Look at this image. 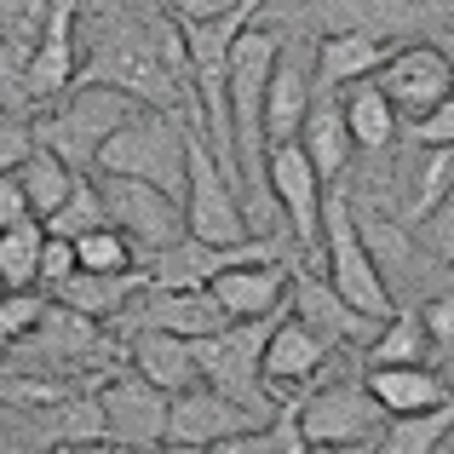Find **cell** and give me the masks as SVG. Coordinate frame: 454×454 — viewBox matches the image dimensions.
<instances>
[{
	"mask_svg": "<svg viewBox=\"0 0 454 454\" xmlns=\"http://www.w3.org/2000/svg\"><path fill=\"white\" fill-rule=\"evenodd\" d=\"M75 41L81 69L75 81L115 87L138 98L145 110H173L196 121V92H190V52L178 18L155 0H81L75 6Z\"/></svg>",
	"mask_w": 454,
	"mask_h": 454,
	"instance_id": "1",
	"label": "cell"
},
{
	"mask_svg": "<svg viewBox=\"0 0 454 454\" xmlns=\"http://www.w3.org/2000/svg\"><path fill=\"white\" fill-rule=\"evenodd\" d=\"M133 110H145V104L127 98V92H115V87L75 81V87L58 92L52 104H41V110L29 115V127H35V145H46L52 155H64L75 173H92V155H98V145Z\"/></svg>",
	"mask_w": 454,
	"mask_h": 454,
	"instance_id": "2",
	"label": "cell"
},
{
	"mask_svg": "<svg viewBox=\"0 0 454 454\" xmlns=\"http://www.w3.org/2000/svg\"><path fill=\"white\" fill-rule=\"evenodd\" d=\"M178 207H184V236H196V242L236 247L254 236L242 178L213 155L196 121H190V138H184V196H178Z\"/></svg>",
	"mask_w": 454,
	"mask_h": 454,
	"instance_id": "3",
	"label": "cell"
},
{
	"mask_svg": "<svg viewBox=\"0 0 454 454\" xmlns=\"http://www.w3.org/2000/svg\"><path fill=\"white\" fill-rule=\"evenodd\" d=\"M184 138L190 121L173 110H133L92 155V173L110 178H145L167 196H184Z\"/></svg>",
	"mask_w": 454,
	"mask_h": 454,
	"instance_id": "4",
	"label": "cell"
},
{
	"mask_svg": "<svg viewBox=\"0 0 454 454\" xmlns=\"http://www.w3.org/2000/svg\"><path fill=\"white\" fill-rule=\"evenodd\" d=\"M294 414H300V432L310 449L333 443V449H374L380 426H386V409L374 403L363 368H340L333 380H317L294 397Z\"/></svg>",
	"mask_w": 454,
	"mask_h": 454,
	"instance_id": "5",
	"label": "cell"
},
{
	"mask_svg": "<svg viewBox=\"0 0 454 454\" xmlns=\"http://www.w3.org/2000/svg\"><path fill=\"white\" fill-rule=\"evenodd\" d=\"M322 282H328L340 300H351L363 317L386 322L397 300H391V288L380 282L374 259H368L363 236H356V213H351V196L345 190H322Z\"/></svg>",
	"mask_w": 454,
	"mask_h": 454,
	"instance_id": "6",
	"label": "cell"
},
{
	"mask_svg": "<svg viewBox=\"0 0 454 454\" xmlns=\"http://www.w3.org/2000/svg\"><path fill=\"white\" fill-rule=\"evenodd\" d=\"M270 322H277V317H259V322H224L219 333H201V340H190L201 380H207L213 391H224V397H236L242 409H254V414H277V403H270L265 380H259V356H265V333H270Z\"/></svg>",
	"mask_w": 454,
	"mask_h": 454,
	"instance_id": "7",
	"label": "cell"
},
{
	"mask_svg": "<svg viewBox=\"0 0 454 454\" xmlns=\"http://www.w3.org/2000/svg\"><path fill=\"white\" fill-rule=\"evenodd\" d=\"M265 184H270V201H277L282 224H288L294 259L310 265V270H322V190L328 184H322L317 167L305 161L300 138L265 150Z\"/></svg>",
	"mask_w": 454,
	"mask_h": 454,
	"instance_id": "8",
	"label": "cell"
},
{
	"mask_svg": "<svg viewBox=\"0 0 454 454\" xmlns=\"http://www.w3.org/2000/svg\"><path fill=\"white\" fill-rule=\"evenodd\" d=\"M92 178H98L104 219L133 242L138 265L184 236V207H178V196H167L161 184H145V178H110V173H92Z\"/></svg>",
	"mask_w": 454,
	"mask_h": 454,
	"instance_id": "9",
	"label": "cell"
},
{
	"mask_svg": "<svg viewBox=\"0 0 454 454\" xmlns=\"http://www.w3.org/2000/svg\"><path fill=\"white\" fill-rule=\"evenodd\" d=\"M368 81L391 98V110H397L403 121H414V115H426L432 104H443L454 92V58L437 41H397L391 58Z\"/></svg>",
	"mask_w": 454,
	"mask_h": 454,
	"instance_id": "10",
	"label": "cell"
},
{
	"mask_svg": "<svg viewBox=\"0 0 454 454\" xmlns=\"http://www.w3.org/2000/svg\"><path fill=\"white\" fill-rule=\"evenodd\" d=\"M333 351H340V345H328L317 328H305L294 310L288 317L277 310V322H270V333H265V356H259V380H265L270 403H294L305 386H317V380L328 374Z\"/></svg>",
	"mask_w": 454,
	"mask_h": 454,
	"instance_id": "11",
	"label": "cell"
},
{
	"mask_svg": "<svg viewBox=\"0 0 454 454\" xmlns=\"http://www.w3.org/2000/svg\"><path fill=\"white\" fill-rule=\"evenodd\" d=\"M300 259L288 254H247V259H231L224 270L207 277V294L219 300V310L231 322H259V317H277L288 310V277Z\"/></svg>",
	"mask_w": 454,
	"mask_h": 454,
	"instance_id": "12",
	"label": "cell"
},
{
	"mask_svg": "<svg viewBox=\"0 0 454 454\" xmlns=\"http://www.w3.org/2000/svg\"><path fill=\"white\" fill-rule=\"evenodd\" d=\"M98 409H104V443L145 454L155 443H167V391H155L138 374H110L98 386Z\"/></svg>",
	"mask_w": 454,
	"mask_h": 454,
	"instance_id": "13",
	"label": "cell"
},
{
	"mask_svg": "<svg viewBox=\"0 0 454 454\" xmlns=\"http://www.w3.org/2000/svg\"><path fill=\"white\" fill-rule=\"evenodd\" d=\"M259 420H270V414L242 409L236 397L213 391L207 380L167 397V443H184V449H219V443H231L236 432H247V426H259Z\"/></svg>",
	"mask_w": 454,
	"mask_h": 454,
	"instance_id": "14",
	"label": "cell"
},
{
	"mask_svg": "<svg viewBox=\"0 0 454 454\" xmlns=\"http://www.w3.org/2000/svg\"><path fill=\"white\" fill-rule=\"evenodd\" d=\"M224 310L219 300L207 294V282L201 288H138L133 300H127V310L115 317V328H161V333H184V340H201V333H219L224 328Z\"/></svg>",
	"mask_w": 454,
	"mask_h": 454,
	"instance_id": "15",
	"label": "cell"
},
{
	"mask_svg": "<svg viewBox=\"0 0 454 454\" xmlns=\"http://www.w3.org/2000/svg\"><path fill=\"white\" fill-rule=\"evenodd\" d=\"M288 310L305 322V328H317L328 345H340V351H363V345L380 333L374 317H363L351 300H340V294L322 282V270H310V265H300L288 277Z\"/></svg>",
	"mask_w": 454,
	"mask_h": 454,
	"instance_id": "16",
	"label": "cell"
},
{
	"mask_svg": "<svg viewBox=\"0 0 454 454\" xmlns=\"http://www.w3.org/2000/svg\"><path fill=\"white\" fill-rule=\"evenodd\" d=\"M23 432H29V443L41 449H75V443H104V409H98V391H64V397L41 403V409L18 414Z\"/></svg>",
	"mask_w": 454,
	"mask_h": 454,
	"instance_id": "17",
	"label": "cell"
},
{
	"mask_svg": "<svg viewBox=\"0 0 454 454\" xmlns=\"http://www.w3.org/2000/svg\"><path fill=\"white\" fill-rule=\"evenodd\" d=\"M449 184H454V150H443V145H414L409 150V167L391 178V190H397L391 219L409 224V231H414V224H426V213L449 196Z\"/></svg>",
	"mask_w": 454,
	"mask_h": 454,
	"instance_id": "18",
	"label": "cell"
},
{
	"mask_svg": "<svg viewBox=\"0 0 454 454\" xmlns=\"http://www.w3.org/2000/svg\"><path fill=\"white\" fill-rule=\"evenodd\" d=\"M300 150L305 161L317 167L322 184H340L345 167H351V133H345V115H340V87H317L310 92V110L300 121Z\"/></svg>",
	"mask_w": 454,
	"mask_h": 454,
	"instance_id": "19",
	"label": "cell"
},
{
	"mask_svg": "<svg viewBox=\"0 0 454 454\" xmlns=\"http://www.w3.org/2000/svg\"><path fill=\"white\" fill-rule=\"evenodd\" d=\"M127 363H133L138 380H150L155 391H190L201 386V368H196V351H190L184 333H161V328H133L127 333Z\"/></svg>",
	"mask_w": 454,
	"mask_h": 454,
	"instance_id": "20",
	"label": "cell"
},
{
	"mask_svg": "<svg viewBox=\"0 0 454 454\" xmlns=\"http://www.w3.org/2000/svg\"><path fill=\"white\" fill-rule=\"evenodd\" d=\"M363 380L386 414H420L454 397V386L437 363H380V368H363Z\"/></svg>",
	"mask_w": 454,
	"mask_h": 454,
	"instance_id": "21",
	"label": "cell"
},
{
	"mask_svg": "<svg viewBox=\"0 0 454 454\" xmlns=\"http://www.w3.org/2000/svg\"><path fill=\"white\" fill-rule=\"evenodd\" d=\"M310 92H317V81H310L305 58H294L288 46H282L277 64H270V81H265V150L300 138V121H305V110H310Z\"/></svg>",
	"mask_w": 454,
	"mask_h": 454,
	"instance_id": "22",
	"label": "cell"
},
{
	"mask_svg": "<svg viewBox=\"0 0 454 454\" xmlns=\"http://www.w3.org/2000/svg\"><path fill=\"white\" fill-rule=\"evenodd\" d=\"M386 35L374 29H328L317 41V87H351V81H368L380 64L391 58Z\"/></svg>",
	"mask_w": 454,
	"mask_h": 454,
	"instance_id": "23",
	"label": "cell"
},
{
	"mask_svg": "<svg viewBox=\"0 0 454 454\" xmlns=\"http://www.w3.org/2000/svg\"><path fill=\"white\" fill-rule=\"evenodd\" d=\"M138 288H150L145 265H138V270H115V277H98V270H69V277L58 282V288L46 294V300H58V305L81 310V317H92V322H115Z\"/></svg>",
	"mask_w": 454,
	"mask_h": 454,
	"instance_id": "24",
	"label": "cell"
},
{
	"mask_svg": "<svg viewBox=\"0 0 454 454\" xmlns=\"http://www.w3.org/2000/svg\"><path fill=\"white\" fill-rule=\"evenodd\" d=\"M340 115H345V133H351V150H363V155H386L403 138V115L391 110V98L374 81L340 87Z\"/></svg>",
	"mask_w": 454,
	"mask_h": 454,
	"instance_id": "25",
	"label": "cell"
},
{
	"mask_svg": "<svg viewBox=\"0 0 454 454\" xmlns=\"http://www.w3.org/2000/svg\"><path fill=\"white\" fill-rule=\"evenodd\" d=\"M449 437H454V397L420 414H386L374 454H443Z\"/></svg>",
	"mask_w": 454,
	"mask_h": 454,
	"instance_id": "26",
	"label": "cell"
},
{
	"mask_svg": "<svg viewBox=\"0 0 454 454\" xmlns=\"http://www.w3.org/2000/svg\"><path fill=\"white\" fill-rule=\"evenodd\" d=\"M75 178H81L75 167H69L64 155H52L46 145H35V150L18 161V184H23V201H29L35 219H46V213H52L58 201L69 196V190H75Z\"/></svg>",
	"mask_w": 454,
	"mask_h": 454,
	"instance_id": "27",
	"label": "cell"
},
{
	"mask_svg": "<svg viewBox=\"0 0 454 454\" xmlns=\"http://www.w3.org/2000/svg\"><path fill=\"white\" fill-rule=\"evenodd\" d=\"M380 363H437V351H432V340H426L414 310H391L380 322V333L363 345V368H380Z\"/></svg>",
	"mask_w": 454,
	"mask_h": 454,
	"instance_id": "28",
	"label": "cell"
},
{
	"mask_svg": "<svg viewBox=\"0 0 454 454\" xmlns=\"http://www.w3.org/2000/svg\"><path fill=\"white\" fill-rule=\"evenodd\" d=\"M219 454H310V443H305V432H300L294 403H277V414H270V420L236 432L231 443H219Z\"/></svg>",
	"mask_w": 454,
	"mask_h": 454,
	"instance_id": "29",
	"label": "cell"
},
{
	"mask_svg": "<svg viewBox=\"0 0 454 454\" xmlns=\"http://www.w3.org/2000/svg\"><path fill=\"white\" fill-rule=\"evenodd\" d=\"M41 242H46V224L41 219H18V224L0 231V277H6V288H35Z\"/></svg>",
	"mask_w": 454,
	"mask_h": 454,
	"instance_id": "30",
	"label": "cell"
},
{
	"mask_svg": "<svg viewBox=\"0 0 454 454\" xmlns=\"http://www.w3.org/2000/svg\"><path fill=\"white\" fill-rule=\"evenodd\" d=\"M41 224H46V236H87V231H98V224H110L104 219V201H98V178L81 173L75 190H69Z\"/></svg>",
	"mask_w": 454,
	"mask_h": 454,
	"instance_id": "31",
	"label": "cell"
},
{
	"mask_svg": "<svg viewBox=\"0 0 454 454\" xmlns=\"http://www.w3.org/2000/svg\"><path fill=\"white\" fill-rule=\"evenodd\" d=\"M75 247V270H98V277H115V270H138V254L115 224H98L87 236H69Z\"/></svg>",
	"mask_w": 454,
	"mask_h": 454,
	"instance_id": "32",
	"label": "cell"
},
{
	"mask_svg": "<svg viewBox=\"0 0 454 454\" xmlns=\"http://www.w3.org/2000/svg\"><path fill=\"white\" fill-rule=\"evenodd\" d=\"M409 310L420 317L432 351H437V356H454V282H449V288H437V294H426V300L409 305Z\"/></svg>",
	"mask_w": 454,
	"mask_h": 454,
	"instance_id": "33",
	"label": "cell"
},
{
	"mask_svg": "<svg viewBox=\"0 0 454 454\" xmlns=\"http://www.w3.org/2000/svg\"><path fill=\"white\" fill-rule=\"evenodd\" d=\"M409 145H443V150H454V92L443 104H432L426 115H414V121H409Z\"/></svg>",
	"mask_w": 454,
	"mask_h": 454,
	"instance_id": "34",
	"label": "cell"
},
{
	"mask_svg": "<svg viewBox=\"0 0 454 454\" xmlns=\"http://www.w3.org/2000/svg\"><path fill=\"white\" fill-rule=\"evenodd\" d=\"M414 231H420V242L432 247L437 259H454V184H449V196L426 213V224H414Z\"/></svg>",
	"mask_w": 454,
	"mask_h": 454,
	"instance_id": "35",
	"label": "cell"
},
{
	"mask_svg": "<svg viewBox=\"0 0 454 454\" xmlns=\"http://www.w3.org/2000/svg\"><path fill=\"white\" fill-rule=\"evenodd\" d=\"M69 270H75V247H69V236H46V242H41V270H35V288L52 294Z\"/></svg>",
	"mask_w": 454,
	"mask_h": 454,
	"instance_id": "36",
	"label": "cell"
},
{
	"mask_svg": "<svg viewBox=\"0 0 454 454\" xmlns=\"http://www.w3.org/2000/svg\"><path fill=\"white\" fill-rule=\"evenodd\" d=\"M35 150L29 115H0V173H18V161Z\"/></svg>",
	"mask_w": 454,
	"mask_h": 454,
	"instance_id": "37",
	"label": "cell"
},
{
	"mask_svg": "<svg viewBox=\"0 0 454 454\" xmlns=\"http://www.w3.org/2000/svg\"><path fill=\"white\" fill-rule=\"evenodd\" d=\"M18 219H35V213H29V201H23L18 173H0V231H6V224H18Z\"/></svg>",
	"mask_w": 454,
	"mask_h": 454,
	"instance_id": "38",
	"label": "cell"
},
{
	"mask_svg": "<svg viewBox=\"0 0 454 454\" xmlns=\"http://www.w3.org/2000/svg\"><path fill=\"white\" fill-rule=\"evenodd\" d=\"M127 454V449H121ZM145 454H219V449H184V443H155V449H145Z\"/></svg>",
	"mask_w": 454,
	"mask_h": 454,
	"instance_id": "39",
	"label": "cell"
},
{
	"mask_svg": "<svg viewBox=\"0 0 454 454\" xmlns=\"http://www.w3.org/2000/svg\"><path fill=\"white\" fill-rule=\"evenodd\" d=\"M58 454H121L115 443H75V449H58Z\"/></svg>",
	"mask_w": 454,
	"mask_h": 454,
	"instance_id": "40",
	"label": "cell"
},
{
	"mask_svg": "<svg viewBox=\"0 0 454 454\" xmlns=\"http://www.w3.org/2000/svg\"><path fill=\"white\" fill-rule=\"evenodd\" d=\"M310 454H368V449H333V443H322V449H310Z\"/></svg>",
	"mask_w": 454,
	"mask_h": 454,
	"instance_id": "41",
	"label": "cell"
},
{
	"mask_svg": "<svg viewBox=\"0 0 454 454\" xmlns=\"http://www.w3.org/2000/svg\"><path fill=\"white\" fill-rule=\"evenodd\" d=\"M23 6H29V12H35V18H41V6H46V0H23Z\"/></svg>",
	"mask_w": 454,
	"mask_h": 454,
	"instance_id": "42",
	"label": "cell"
},
{
	"mask_svg": "<svg viewBox=\"0 0 454 454\" xmlns=\"http://www.w3.org/2000/svg\"><path fill=\"white\" fill-rule=\"evenodd\" d=\"M0 294H6V277H0Z\"/></svg>",
	"mask_w": 454,
	"mask_h": 454,
	"instance_id": "43",
	"label": "cell"
},
{
	"mask_svg": "<svg viewBox=\"0 0 454 454\" xmlns=\"http://www.w3.org/2000/svg\"><path fill=\"white\" fill-rule=\"evenodd\" d=\"M449 277H454V259H449Z\"/></svg>",
	"mask_w": 454,
	"mask_h": 454,
	"instance_id": "44",
	"label": "cell"
},
{
	"mask_svg": "<svg viewBox=\"0 0 454 454\" xmlns=\"http://www.w3.org/2000/svg\"><path fill=\"white\" fill-rule=\"evenodd\" d=\"M0 449H6V437H0Z\"/></svg>",
	"mask_w": 454,
	"mask_h": 454,
	"instance_id": "45",
	"label": "cell"
},
{
	"mask_svg": "<svg viewBox=\"0 0 454 454\" xmlns=\"http://www.w3.org/2000/svg\"><path fill=\"white\" fill-rule=\"evenodd\" d=\"M368 454H374V449H368Z\"/></svg>",
	"mask_w": 454,
	"mask_h": 454,
	"instance_id": "46",
	"label": "cell"
}]
</instances>
